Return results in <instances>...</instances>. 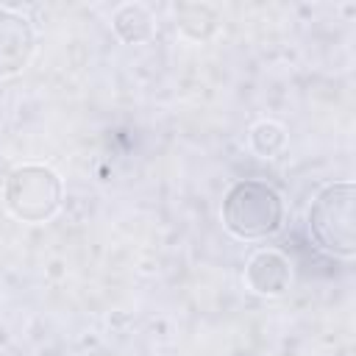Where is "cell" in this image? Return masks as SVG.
<instances>
[{
    "mask_svg": "<svg viewBox=\"0 0 356 356\" xmlns=\"http://www.w3.org/2000/svg\"><path fill=\"white\" fill-rule=\"evenodd\" d=\"M222 222L239 239L270 236L284 222V200L264 181H236L222 197Z\"/></svg>",
    "mask_w": 356,
    "mask_h": 356,
    "instance_id": "1",
    "label": "cell"
},
{
    "mask_svg": "<svg viewBox=\"0 0 356 356\" xmlns=\"http://www.w3.org/2000/svg\"><path fill=\"white\" fill-rule=\"evenodd\" d=\"M356 189L350 181L328 184L317 192L309 209V231L314 242L334 256H353L356 250V222H353Z\"/></svg>",
    "mask_w": 356,
    "mask_h": 356,
    "instance_id": "2",
    "label": "cell"
},
{
    "mask_svg": "<svg viewBox=\"0 0 356 356\" xmlns=\"http://www.w3.org/2000/svg\"><path fill=\"white\" fill-rule=\"evenodd\" d=\"M3 195L14 217L25 222H44L58 211L64 184L58 172L44 164H22L8 172Z\"/></svg>",
    "mask_w": 356,
    "mask_h": 356,
    "instance_id": "3",
    "label": "cell"
},
{
    "mask_svg": "<svg viewBox=\"0 0 356 356\" xmlns=\"http://www.w3.org/2000/svg\"><path fill=\"white\" fill-rule=\"evenodd\" d=\"M33 28L17 11L0 8V78L19 72L33 56Z\"/></svg>",
    "mask_w": 356,
    "mask_h": 356,
    "instance_id": "4",
    "label": "cell"
},
{
    "mask_svg": "<svg viewBox=\"0 0 356 356\" xmlns=\"http://www.w3.org/2000/svg\"><path fill=\"white\" fill-rule=\"evenodd\" d=\"M289 261L278 250H259L245 267V281L259 295H281L289 286Z\"/></svg>",
    "mask_w": 356,
    "mask_h": 356,
    "instance_id": "5",
    "label": "cell"
},
{
    "mask_svg": "<svg viewBox=\"0 0 356 356\" xmlns=\"http://www.w3.org/2000/svg\"><path fill=\"white\" fill-rule=\"evenodd\" d=\"M114 31L122 42L128 44H136V42H145L153 36V17L147 14L145 6L139 3H128V6H120L114 11Z\"/></svg>",
    "mask_w": 356,
    "mask_h": 356,
    "instance_id": "6",
    "label": "cell"
},
{
    "mask_svg": "<svg viewBox=\"0 0 356 356\" xmlns=\"http://www.w3.org/2000/svg\"><path fill=\"white\" fill-rule=\"evenodd\" d=\"M178 14V25L186 36L192 39H209L217 28V17L209 6H197V3H189V6H178L175 8Z\"/></svg>",
    "mask_w": 356,
    "mask_h": 356,
    "instance_id": "7",
    "label": "cell"
},
{
    "mask_svg": "<svg viewBox=\"0 0 356 356\" xmlns=\"http://www.w3.org/2000/svg\"><path fill=\"white\" fill-rule=\"evenodd\" d=\"M250 142H253V150H256V153L273 156V153L284 145V128L275 125V122H259V125L250 131Z\"/></svg>",
    "mask_w": 356,
    "mask_h": 356,
    "instance_id": "8",
    "label": "cell"
}]
</instances>
